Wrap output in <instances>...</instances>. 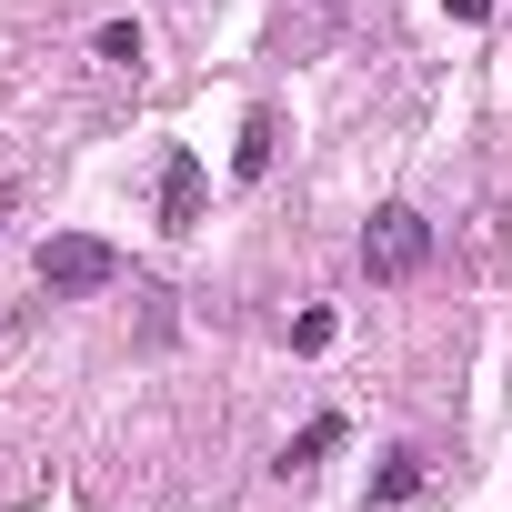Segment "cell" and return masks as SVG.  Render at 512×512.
<instances>
[{
  "instance_id": "cell-1",
  "label": "cell",
  "mask_w": 512,
  "mask_h": 512,
  "mask_svg": "<svg viewBox=\"0 0 512 512\" xmlns=\"http://www.w3.org/2000/svg\"><path fill=\"white\" fill-rule=\"evenodd\" d=\"M111 282H121V251H111V241H91V231L41 241V292H51V302H91V292H111Z\"/></svg>"
},
{
  "instance_id": "cell-2",
  "label": "cell",
  "mask_w": 512,
  "mask_h": 512,
  "mask_svg": "<svg viewBox=\"0 0 512 512\" xmlns=\"http://www.w3.org/2000/svg\"><path fill=\"white\" fill-rule=\"evenodd\" d=\"M422 262H432V221H422L412 201H392V211L362 221V272H372V282H412Z\"/></svg>"
},
{
  "instance_id": "cell-3",
  "label": "cell",
  "mask_w": 512,
  "mask_h": 512,
  "mask_svg": "<svg viewBox=\"0 0 512 512\" xmlns=\"http://www.w3.org/2000/svg\"><path fill=\"white\" fill-rule=\"evenodd\" d=\"M191 221H201V161L171 151L161 161V231H191Z\"/></svg>"
},
{
  "instance_id": "cell-4",
  "label": "cell",
  "mask_w": 512,
  "mask_h": 512,
  "mask_svg": "<svg viewBox=\"0 0 512 512\" xmlns=\"http://www.w3.org/2000/svg\"><path fill=\"white\" fill-rule=\"evenodd\" d=\"M322 452H342V412H312V422H302V432H292V442H282V462H272V472H282V482H292V472H312V462H322Z\"/></svg>"
},
{
  "instance_id": "cell-5",
  "label": "cell",
  "mask_w": 512,
  "mask_h": 512,
  "mask_svg": "<svg viewBox=\"0 0 512 512\" xmlns=\"http://www.w3.org/2000/svg\"><path fill=\"white\" fill-rule=\"evenodd\" d=\"M272 141H282V121H272V111H251V121H241V151H231V171H241V181H262V171H272Z\"/></svg>"
},
{
  "instance_id": "cell-6",
  "label": "cell",
  "mask_w": 512,
  "mask_h": 512,
  "mask_svg": "<svg viewBox=\"0 0 512 512\" xmlns=\"http://www.w3.org/2000/svg\"><path fill=\"white\" fill-rule=\"evenodd\" d=\"M101 61H111V71H141V31L111 21V31H101Z\"/></svg>"
},
{
  "instance_id": "cell-7",
  "label": "cell",
  "mask_w": 512,
  "mask_h": 512,
  "mask_svg": "<svg viewBox=\"0 0 512 512\" xmlns=\"http://www.w3.org/2000/svg\"><path fill=\"white\" fill-rule=\"evenodd\" d=\"M412 482H422V452H392V472H382V482H372V502H402V492H412Z\"/></svg>"
},
{
  "instance_id": "cell-8",
  "label": "cell",
  "mask_w": 512,
  "mask_h": 512,
  "mask_svg": "<svg viewBox=\"0 0 512 512\" xmlns=\"http://www.w3.org/2000/svg\"><path fill=\"white\" fill-rule=\"evenodd\" d=\"M292 352H332V312H302L292 322Z\"/></svg>"
},
{
  "instance_id": "cell-9",
  "label": "cell",
  "mask_w": 512,
  "mask_h": 512,
  "mask_svg": "<svg viewBox=\"0 0 512 512\" xmlns=\"http://www.w3.org/2000/svg\"><path fill=\"white\" fill-rule=\"evenodd\" d=\"M452 21H492V0H452Z\"/></svg>"
}]
</instances>
